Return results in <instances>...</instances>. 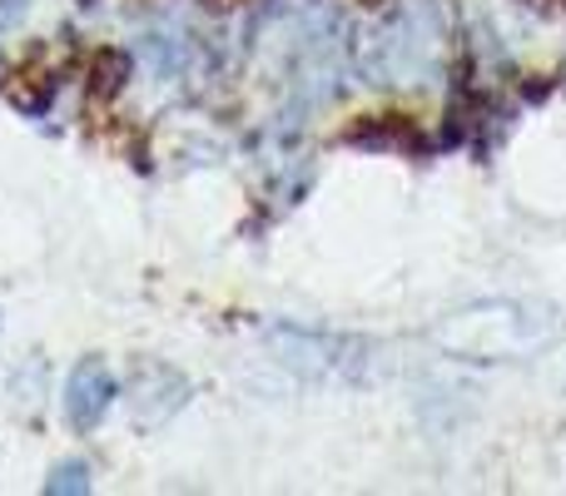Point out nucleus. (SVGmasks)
Instances as JSON below:
<instances>
[{"instance_id":"obj_1","label":"nucleus","mask_w":566,"mask_h":496,"mask_svg":"<svg viewBox=\"0 0 566 496\" xmlns=\"http://www.w3.org/2000/svg\"><path fill=\"white\" fill-rule=\"evenodd\" d=\"M119 398V378L109 372L105 358H80L75 368H70L65 378V398H60V412H65L70 432H95L99 422L109 418V408H115Z\"/></svg>"},{"instance_id":"obj_2","label":"nucleus","mask_w":566,"mask_h":496,"mask_svg":"<svg viewBox=\"0 0 566 496\" xmlns=\"http://www.w3.org/2000/svg\"><path fill=\"white\" fill-rule=\"evenodd\" d=\"M45 492L50 496H85V492H95V467H90L85 457L55 462V467H50V477H45Z\"/></svg>"}]
</instances>
